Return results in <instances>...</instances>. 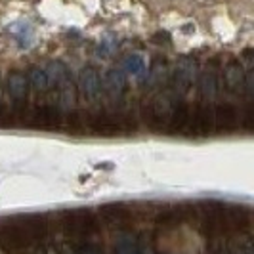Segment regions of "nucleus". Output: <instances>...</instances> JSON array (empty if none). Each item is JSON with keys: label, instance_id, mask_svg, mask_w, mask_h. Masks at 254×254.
<instances>
[{"label": "nucleus", "instance_id": "obj_1", "mask_svg": "<svg viewBox=\"0 0 254 254\" xmlns=\"http://www.w3.org/2000/svg\"><path fill=\"white\" fill-rule=\"evenodd\" d=\"M64 231L76 245H82L100 231V224L90 210H71L64 216Z\"/></svg>", "mask_w": 254, "mask_h": 254}, {"label": "nucleus", "instance_id": "obj_2", "mask_svg": "<svg viewBox=\"0 0 254 254\" xmlns=\"http://www.w3.org/2000/svg\"><path fill=\"white\" fill-rule=\"evenodd\" d=\"M86 128L94 134H100V136H119V134L132 132L136 128V125L127 115L102 111V113L90 115L88 121H86Z\"/></svg>", "mask_w": 254, "mask_h": 254}, {"label": "nucleus", "instance_id": "obj_3", "mask_svg": "<svg viewBox=\"0 0 254 254\" xmlns=\"http://www.w3.org/2000/svg\"><path fill=\"white\" fill-rule=\"evenodd\" d=\"M214 128H216L214 111L210 107L199 105V107H195V109L190 111V123H188V128H186V134H191V136H206Z\"/></svg>", "mask_w": 254, "mask_h": 254}, {"label": "nucleus", "instance_id": "obj_4", "mask_svg": "<svg viewBox=\"0 0 254 254\" xmlns=\"http://www.w3.org/2000/svg\"><path fill=\"white\" fill-rule=\"evenodd\" d=\"M178 105H174L172 100L168 96H157L153 98L149 103V125H153L155 128H166L170 125V119L176 111Z\"/></svg>", "mask_w": 254, "mask_h": 254}, {"label": "nucleus", "instance_id": "obj_5", "mask_svg": "<svg viewBox=\"0 0 254 254\" xmlns=\"http://www.w3.org/2000/svg\"><path fill=\"white\" fill-rule=\"evenodd\" d=\"M31 125L35 128H44V130H54L62 125V109L54 105H40L31 115Z\"/></svg>", "mask_w": 254, "mask_h": 254}, {"label": "nucleus", "instance_id": "obj_6", "mask_svg": "<svg viewBox=\"0 0 254 254\" xmlns=\"http://www.w3.org/2000/svg\"><path fill=\"white\" fill-rule=\"evenodd\" d=\"M102 216L105 224L113 229H125L130 224V212L125 204L111 203L102 208Z\"/></svg>", "mask_w": 254, "mask_h": 254}, {"label": "nucleus", "instance_id": "obj_7", "mask_svg": "<svg viewBox=\"0 0 254 254\" xmlns=\"http://www.w3.org/2000/svg\"><path fill=\"white\" fill-rule=\"evenodd\" d=\"M102 84H100V75L94 71V69H82L80 71V75H78V92L84 96V98H88V100H94V98H98L100 96V92H102Z\"/></svg>", "mask_w": 254, "mask_h": 254}, {"label": "nucleus", "instance_id": "obj_8", "mask_svg": "<svg viewBox=\"0 0 254 254\" xmlns=\"http://www.w3.org/2000/svg\"><path fill=\"white\" fill-rule=\"evenodd\" d=\"M195 64L190 60H184L180 62L176 71H174V88L176 92H188L191 88V84L195 82Z\"/></svg>", "mask_w": 254, "mask_h": 254}, {"label": "nucleus", "instance_id": "obj_9", "mask_svg": "<svg viewBox=\"0 0 254 254\" xmlns=\"http://www.w3.org/2000/svg\"><path fill=\"white\" fill-rule=\"evenodd\" d=\"M214 123H216V128L226 132V130H231L237 123V111L233 105L229 103H224L220 105L216 111H214Z\"/></svg>", "mask_w": 254, "mask_h": 254}, {"label": "nucleus", "instance_id": "obj_10", "mask_svg": "<svg viewBox=\"0 0 254 254\" xmlns=\"http://www.w3.org/2000/svg\"><path fill=\"white\" fill-rule=\"evenodd\" d=\"M27 88H29V80L23 73H12L8 78V92L12 96L13 102H21L27 96Z\"/></svg>", "mask_w": 254, "mask_h": 254}, {"label": "nucleus", "instance_id": "obj_11", "mask_svg": "<svg viewBox=\"0 0 254 254\" xmlns=\"http://www.w3.org/2000/svg\"><path fill=\"white\" fill-rule=\"evenodd\" d=\"M190 107L188 105H178L176 111L170 119V125H168V132L172 134H186V128L190 123Z\"/></svg>", "mask_w": 254, "mask_h": 254}, {"label": "nucleus", "instance_id": "obj_12", "mask_svg": "<svg viewBox=\"0 0 254 254\" xmlns=\"http://www.w3.org/2000/svg\"><path fill=\"white\" fill-rule=\"evenodd\" d=\"M113 254H141L140 243L132 235H121L113 245Z\"/></svg>", "mask_w": 254, "mask_h": 254}, {"label": "nucleus", "instance_id": "obj_13", "mask_svg": "<svg viewBox=\"0 0 254 254\" xmlns=\"http://www.w3.org/2000/svg\"><path fill=\"white\" fill-rule=\"evenodd\" d=\"M127 84V78H125V73L119 71V69H113L105 75V80H103V86L109 94H121L123 88Z\"/></svg>", "mask_w": 254, "mask_h": 254}, {"label": "nucleus", "instance_id": "obj_14", "mask_svg": "<svg viewBox=\"0 0 254 254\" xmlns=\"http://www.w3.org/2000/svg\"><path fill=\"white\" fill-rule=\"evenodd\" d=\"M27 80H29V86L35 90V92H44V90L48 88V84H50L48 75H46V69H38V67L29 71Z\"/></svg>", "mask_w": 254, "mask_h": 254}, {"label": "nucleus", "instance_id": "obj_15", "mask_svg": "<svg viewBox=\"0 0 254 254\" xmlns=\"http://www.w3.org/2000/svg\"><path fill=\"white\" fill-rule=\"evenodd\" d=\"M226 84L229 92H241L243 86V71L237 64H231L226 69Z\"/></svg>", "mask_w": 254, "mask_h": 254}, {"label": "nucleus", "instance_id": "obj_16", "mask_svg": "<svg viewBox=\"0 0 254 254\" xmlns=\"http://www.w3.org/2000/svg\"><path fill=\"white\" fill-rule=\"evenodd\" d=\"M199 92L204 98H212L216 94V73L214 71H204L199 80Z\"/></svg>", "mask_w": 254, "mask_h": 254}, {"label": "nucleus", "instance_id": "obj_17", "mask_svg": "<svg viewBox=\"0 0 254 254\" xmlns=\"http://www.w3.org/2000/svg\"><path fill=\"white\" fill-rule=\"evenodd\" d=\"M46 75H48V80H50V82H64L65 78H67V69H65L64 64L54 62V64L48 65Z\"/></svg>", "mask_w": 254, "mask_h": 254}, {"label": "nucleus", "instance_id": "obj_18", "mask_svg": "<svg viewBox=\"0 0 254 254\" xmlns=\"http://www.w3.org/2000/svg\"><path fill=\"white\" fill-rule=\"evenodd\" d=\"M73 254H103L102 247L96 245V243H82V245H76Z\"/></svg>", "mask_w": 254, "mask_h": 254}, {"label": "nucleus", "instance_id": "obj_19", "mask_svg": "<svg viewBox=\"0 0 254 254\" xmlns=\"http://www.w3.org/2000/svg\"><path fill=\"white\" fill-rule=\"evenodd\" d=\"M75 103V90L73 88H65V90H62V96H60V105L62 107H71Z\"/></svg>", "mask_w": 254, "mask_h": 254}, {"label": "nucleus", "instance_id": "obj_20", "mask_svg": "<svg viewBox=\"0 0 254 254\" xmlns=\"http://www.w3.org/2000/svg\"><path fill=\"white\" fill-rule=\"evenodd\" d=\"M35 254H46V253H44V249H38V251Z\"/></svg>", "mask_w": 254, "mask_h": 254}, {"label": "nucleus", "instance_id": "obj_21", "mask_svg": "<svg viewBox=\"0 0 254 254\" xmlns=\"http://www.w3.org/2000/svg\"><path fill=\"white\" fill-rule=\"evenodd\" d=\"M0 102H2V96H0Z\"/></svg>", "mask_w": 254, "mask_h": 254}]
</instances>
